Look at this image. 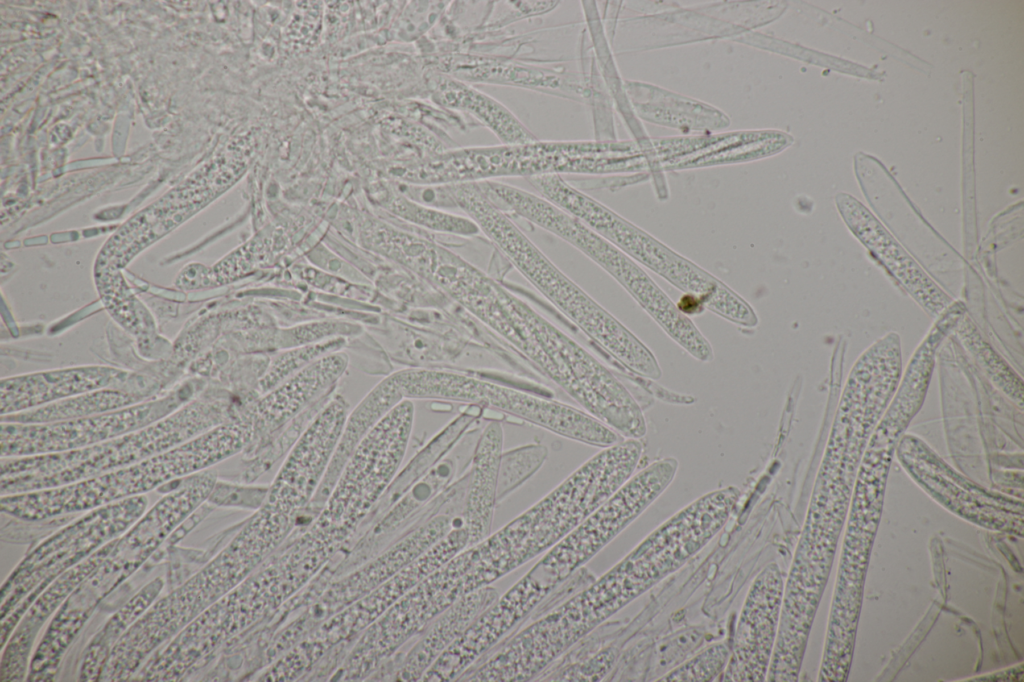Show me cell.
Returning <instances> with one entry per match:
<instances>
[{
  "label": "cell",
  "instance_id": "cb8c5ba5",
  "mask_svg": "<svg viewBox=\"0 0 1024 682\" xmlns=\"http://www.w3.org/2000/svg\"><path fill=\"white\" fill-rule=\"evenodd\" d=\"M498 597V591L491 585L463 596L442 611L425 627L423 636L408 653L400 668L399 679L421 680L435 661Z\"/></svg>",
  "mask_w": 1024,
  "mask_h": 682
},
{
  "label": "cell",
  "instance_id": "f546056e",
  "mask_svg": "<svg viewBox=\"0 0 1024 682\" xmlns=\"http://www.w3.org/2000/svg\"><path fill=\"white\" fill-rule=\"evenodd\" d=\"M960 322L961 338L982 365L987 376L999 390L1022 408L1023 385L1021 378L980 337L970 321L960 319Z\"/></svg>",
  "mask_w": 1024,
  "mask_h": 682
},
{
  "label": "cell",
  "instance_id": "7402d4cb",
  "mask_svg": "<svg viewBox=\"0 0 1024 682\" xmlns=\"http://www.w3.org/2000/svg\"><path fill=\"white\" fill-rule=\"evenodd\" d=\"M114 540L60 575L32 602L2 647V682L21 681L27 676L32 647L40 629L105 558Z\"/></svg>",
  "mask_w": 1024,
  "mask_h": 682
},
{
  "label": "cell",
  "instance_id": "9a60e30c",
  "mask_svg": "<svg viewBox=\"0 0 1024 682\" xmlns=\"http://www.w3.org/2000/svg\"><path fill=\"white\" fill-rule=\"evenodd\" d=\"M570 244L621 284L661 328L697 360L709 362L713 350L693 322L624 252L582 222L564 234Z\"/></svg>",
  "mask_w": 1024,
  "mask_h": 682
},
{
  "label": "cell",
  "instance_id": "8fae6325",
  "mask_svg": "<svg viewBox=\"0 0 1024 682\" xmlns=\"http://www.w3.org/2000/svg\"><path fill=\"white\" fill-rule=\"evenodd\" d=\"M198 385L186 382L162 397L75 419L47 423L1 422V458L75 450L141 429L194 399Z\"/></svg>",
  "mask_w": 1024,
  "mask_h": 682
},
{
  "label": "cell",
  "instance_id": "d4e9b609",
  "mask_svg": "<svg viewBox=\"0 0 1024 682\" xmlns=\"http://www.w3.org/2000/svg\"><path fill=\"white\" fill-rule=\"evenodd\" d=\"M626 88L636 113L648 122L683 131L717 130L729 124L724 113L700 101L648 84L627 83Z\"/></svg>",
  "mask_w": 1024,
  "mask_h": 682
},
{
  "label": "cell",
  "instance_id": "603a6c76",
  "mask_svg": "<svg viewBox=\"0 0 1024 682\" xmlns=\"http://www.w3.org/2000/svg\"><path fill=\"white\" fill-rule=\"evenodd\" d=\"M503 441L502 425L498 421H491L482 429L473 446L469 485L462 511V525L469 533L468 546L480 542L491 533L497 505L496 483Z\"/></svg>",
  "mask_w": 1024,
  "mask_h": 682
},
{
  "label": "cell",
  "instance_id": "1f68e13d",
  "mask_svg": "<svg viewBox=\"0 0 1024 682\" xmlns=\"http://www.w3.org/2000/svg\"><path fill=\"white\" fill-rule=\"evenodd\" d=\"M730 656V645L726 642L713 643L691 659L673 667L656 681L661 682H707L723 673Z\"/></svg>",
  "mask_w": 1024,
  "mask_h": 682
},
{
  "label": "cell",
  "instance_id": "3957f363",
  "mask_svg": "<svg viewBox=\"0 0 1024 682\" xmlns=\"http://www.w3.org/2000/svg\"><path fill=\"white\" fill-rule=\"evenodd\" d=\"M216 482V473L209 469L177 480L174 488L114 540L105 558L53 615L32 653L27 681L53 680L64 653L97 606L152 557L187 517L207 502Z\"/></svg>",
  "mask_w": 1024,
  "mask_h": 682
},
{
  "label": "cell",
  "instance_id": "484cf974",
  "mask_svg": "<svg viewBox=\"0 0 1024 682\" xmlns=\"http://www.w3.org/2000/svg\"><path fill=\"white\" fill-rule=\"evenodd\" d=\"M437 100L444 107L470 114L506 145L537 141L509 109L491 96L465 83L444 78L438 88Z\"/></svg>",
  "mask_w": 1024,
  "mask_h": 682
},
{
  "label": "cell",
  "instance_id": "ffe728a7",
  "mask_svg": "<svg viewBox=\"0 0 1024 682\" xmlns=\"http://www.w3.org/2000/svg\"><path fill=\"white\" fill-rule=\"evenodd\" d=\"M836 203L852 233L930 315L938 317L952 304L946 293L857 199L842 193Z\"/></svg>",
  "mask_w": 1024,
  "mask_h": 682
},
{
  "label": "cell",
  "instance_id": "7a4b0ae2",
  "mask_svg": "<svg viewBox=\"0 0 1024 682\" xmlns=\"http://www.w3.org/2000/svg\"><path fill=\"white\" fill-rule=\"evenodd\" d=\"M446 187L455 208L462 210L493 248L594 344L633 374L649 379L661 377L653 353L562 272L478 182Z\"/></svg>",
  "mask_w": 1024,
  "mask_h": 682
},
{
  "label": "cell",
  "instance_id": "30bf717a",
  "mask_svg": "<svg viewBox=\"0 0 1024 682\" xmlns=\"http://www.w3.org/2000/svg\"><path fill=\"white\" fill-rule=\"evenodd\" d=\"M414 404L404 399L362 438L319 516L318 527L357 524L393 479L406 453L414 421Z\"/></svg>",
  "mask_w": 1024,
  "mask_h": 682
},
{
  "label": "cell",
  "instance_id": "44dd1931",
  "mask_svg": "<svg viewBox=\"0 0 1024 682\" xmlns=\"http://www.w3.org/2000/svg\"><path fill=\"white\" fill-rule=\"evenodd\" d=\"M347 363L344 353L327 354L265 393L248 412L252 428L248 446L263 441L325 395L342 376Z\"/></svg>",
  "mask_w": 1024,
  "mask_h": 682
},
{
  "label": "cell",
  "instance_id": "8992f818",
  "mask_svg": "<svg viewBox=\"0 0 1024 682\" xmlns=\"http://www.w3.org/2000/svg\"><path fill=\"white\" fill-rule=\"evenodd\" d=\"M740 490L727 486L696 499L657 527L590 588L608 620L681 568L724 527Z\"/></svg>",
  "mask_w": 1024,
  "mask_h": 682
},
{
  "label": "cell",
  "instance_id": "6da1fadb",
  "mask_svg": "<svg viewBox=\"0 0 1024 682\" xmlns=\"http://www.w3.org/2000/svg\"><path fill=\"white\" fill-rule=\"evenodd\" d=\"M461 307L577 405L623 438L647 432L624 384L576 340L489 274L464 291Z\"/></svg>",
  "mask_w": 1024,
  "mask_h": 682
},
{
  "label": "cell",
  "instance_id": "277c9868",
  "mask_svg": "<svg viewBox=\"0 0 1024 682\" xmlns=\"http://www.w3.org/2000/svg\"><path fill=\"white\" fill-rule=\"evenodd\" d=\"M251 434L245 415L120 469L58 487L2 495L1 512L22 521H44L145 495L239 453L249 445Z\"/></svg>",
  "mask_w": 1024,
  "mask_h": 682
},
{
  "label": "cell",
  "instance_id": "9c48e42d",
  "mask_svg": "<svg viewBox=\"0 0 1024 682\" xmlns=\"http://www.w3.org/2000/svg\"><path fill=\"white\" fill-rule=\"evenodd\" d=\"M678 469L672 457L633 474L611 497L548 550L533 566L547 585L557 587L640 516L670 485Z\"/></svg>",
  "mask_w": 1024,
  "mask_h": 682
},
{
  "label": "cell",
  "instance_id": "d6986e66",
  "mask_svg": "<svg viewBox=\"0 0 1024 682\" xmlns=\"http://www.w3.org/2000/svg\"><path fill=\"white\" fill-rule=\"evenodd\" d=\"M126 372L102 366L45 371L2 379L1 415L15 414L100 389H123L154 397L153 389L127 383Z\"/></svg>",
  "mask_w": 1024,
  "mask_h": 682
},
{
  "label": "cell",
  "instance_id": "52a82bcc",
  "mask_svg": "<svg viewBox=\"0 0 1024 682\" xmlns=\"http://www.w3.org/2000/svg\"><path fill=\"white\" fill-rule=\"evenodd\" d=\"M390 377L403 399H436L492 409L600 448L622 440L618 433L580 408L479 374L415 367Z\"/></svg>",
  "mask_w": 1024,
  "mask_h": 682
},
{
  "label": "cell",
  "instance_id": "ba28073f",
  "mask_svg": "<svg viewBox=\"0 0 1024 682\" xmlns=\"http://www.w3.org/2000/svg\"><path fill=\"white\" fill-rule=\"evenodd\" d=\"M147 506V496L141 495L86 511L26 554L1 588V647L44 589L121 536L145 513Z\"/></svg>",
  "mask_w": 1024,
  "mask_h": 682
},
{
  "label": "cell",
  "instance_id": "5bb4252c",
  "mask_svg": "<svg viewBox=\"0 0 1024 682\" xmlns=\"http://www.w3.org/2000/svg\"><path fill=\"white\" fill-rule=\"evenodd\" d=\"M348 417L340 396L330 400L314 417L292 448L262 508L277 519L291 523L314 494L330 465Z\"/></svg>",
  "mask_w": 1024,
  "mask_h": 682
},
{
  "label": "cell",
  "instance_id": "4316f807",
  "mask_svg": "<svg viewBox=\"0 0 1024 682\" xmlns=\"http://www.w3.org/2000/svg\"><path fill=\"white\" fill-rule=\"evenodd\" d=\"M165 581L157 577L128 600L92 638L84 651L79 680L99 681L106 662L121 637L157 599Z\"/></svg>",
  "mask_w": 1024,
  "mask_h": 682
},
{
  "label": "cell",
  "instance_id": "836d02e7",
  "mask_svg": "<svg viewBox=\"0 0 1024 682\" xmlns=\"http://www.w3.org/2000/svg\"><path fill=\"white\" fill-rule=\"evenodd\" d=\"M268 488H248L231 485L217 480L207 502L219 506L260 507Z\"/></svg>",
  "mask_w": 1024,
  "mask_h": 682
},
{
  "label": "cell",
  "instance_id": "7c38bea8",
  "mask_svg": "<svg viewBox=\"0 0 1024 682\" xmlns=\"http://www.w3.org/2000/svg\"><path fill=\"white\" fill-rule=\"evenodd\" d=\"M577 217L630 258L687 294L698 297L712 312L736 324L749 315L750 305L740 296L594 198H587L580 204Z\"/></svg>",
  "mask_w": 1024,
  "mask_h": 682
},
{
  "label": "cell",
  "instance_id": "e575fe53",
  "mask_svg": "<svg viewBox=\"0 0 1024 682\" xmlns=\"http://www.w3.org/2000/svg\"><path fill=\"white\" fill-rule=\"evenodd\" d=\"M518 582V581H517ZM519 583V582H518ZM520 584V583H519ZM521 585V584H520ZM522 586V585H521ZM523 587V586H522ZM524 588V587H523ZM525 589V588H524ZM526 590V589H525ZM527 591V590H526ZM528 592V591H527ZM529 593V592H528ZM530 594V593H529ZM531 595V594H530ZM532 596V595H531ZM533 597V596H532ZM534 598V597H533ZM535 599V598H534ZM536 600V599H535ZM537 601V600H536ZM538 602V601H537ZM539 603V602H538Z\"/></svg>",
  "mask_w": 1024,
  "mask_h": 682
},
{
  "label": "cell",
  "instance_id": "2e32d148",
  "mask_svg": "<svg viewBox=\"0 0 1024 682\" xmlns=\"http://www.w3.org/2000/svg\"><path fill=\"white\" fill-rule=\"evenodd\" d=\"M896 450L911 477L952 512L982 526L1004 527L1017 523L1016 501L965 480L918 436L905 433Z\"/></svg>",
  "mask_w": 1024,
  "mask_h": 682
},
{
  "label": "cell",
  "instance_id": "83f0119b",
  "mask_svg": "<svg viewBox=\"0 0 1024 682\" xmlns=\"http://www.w3.org/2000/svg\"><path fill=\"white\" fill-rule=\"evenodd\" d=\"M144 393L123 389H100L53 402L35 409L1 415V422L47 423L75 419L128 407L148 399Z\"/></svg>",
  "mask_w": 1024,
  "mask_h": 682
},
{
  "label": "cell",
  "instance_id": "4fadbf2b",
  "mask_svg": "<svg viewBox=\"0 0 1024 682\" xmlns=\"http://www.w3.org/2000/svg\"><path fill=\"white\" fill-rule=\"evenodd\" d=\"M597 142L539 143L469 148L441 154L437 175L443 184L480 182L500 177L558 174L598 175Z\"/></svg>",
  "mask_w": 1024,
  "mask_h": 682
},
{
  "label": "cell",
  "instance_id": "d6a6232c",
  "mask_svg": "<svg viewBox=\"0 0 1024 682\" xmlns=\"http://www.w3.org/2000/svg\"><path fill=\"white\" fill-rule=\"evenodd\" d=\"M619 654V646L608 643L582 664L557 673L549 681H600L613 669Z\"/></svg>",
  "mask_w": 1024,
  "mask_h": 682
},
{
  "label": "cell",
  "instance_id": "e0dca14e",
  "mask_svg": "<svg viewBox=\"0 0 1024 682\" xmlns=\"http://www.w3.org/2000/svg\"><path fill=\"white\" fill-rule=\"evenodd\" d=\"M785 582L776 563L755 577L741 608L723 682L766 681L776 642Z\"/></svg>",
  "mask_w": 1024,
  "mask_h": 682
},
{
  "label": "cell",
  "instance_id": "f1b7e54d",
  "mask_svg": "<svg viewBox=\"0 0 1024 682\" xmlns=\"http://www.w3.org/2000/svg\"><path fill=\"white\" fill-rule=\"evenodd\" d=\"M547 456V447L539 443L503 451L497 473V504L529 480L542 467Z\"/></svg>",
  "mask_w": 1024,
  "mask_h": 682
},
{
  "label": "cell",
  "instance_id": "d590c367",
  "mask_svg": "<svg viewBox=\"0 0 1024 682\" xmlns=\"http://www.w3.org/2000/svg\"><path fill=\"white\" fill-rule=\"evenodd\" d=\"M519 585V584H518ZM520 586V585H519ZM521 587V586H520ZM522 588V587H521ZM523 589V588H522ZM525 591V590H524ZM526 592V591H525ZM527 593V592H526ZM528 594V593H527ZM529 595V594H528ZM530 596V595H529ZM531 597V596H530ZM532 598V597H531ZM533 599V598H532ZM534 600V599H533ZM535 601V600H534ZM536 602V601H535ZM537 603V602H536ZM538 604V603H537ZM539 605V604H538Z\"/></svg>",
  "mask_w": 1024,
  "mask_h": 682
},
{
  "label": "cell",
  "instance_id": "4dcf8cb0",
  "mask_svg": "<svg viewBox=\"0 0 1024 682\" xmlns=\"http://www.w3.org/2000/svg\"><path fill=\"white\" fill-rule=\"evenodd\" d=\"M344 339L334 338L316 342L283 352L274 358L259 384L261 393H267L284 380L308 366L317 359L337 352Z\"/></svg>",
  "mask_w": 1024,
  "mask_h": 682
},
{
  "label": "cell",
  "instance_id": "ac0fdd59",
  "mask_svg": "<svg viewBox=\"0 0 1024 682\" xmlns=\"http://www.w3.org/2000/svg\"><path fill=\"white\" fill-rule=\"evenodd\" d=\"M792 142L789 134L771 129L708 132L650 139L645 154L652 166L686 169L768 157Z\"/></svg>",
  "mask_w": 1024,
  "mask_h": 682
},
{
  "label": "cell",
  "instance_id": "5b68a950",
  "mask_svg": "<svg viewBox=\"0 0 1024 682\" xmlns=\"http://www.w3.org/2000/svg\"><path fill=\"white\" fill-rule=\"evenodd\" d=\"M231 420L228 400L195 397L161 420L95 445L59 453L1 458V496L67 485L120 469Z\"/></svg>",
  "mask_w": 1024,
  "mask_h": 682
}]
</instances>
